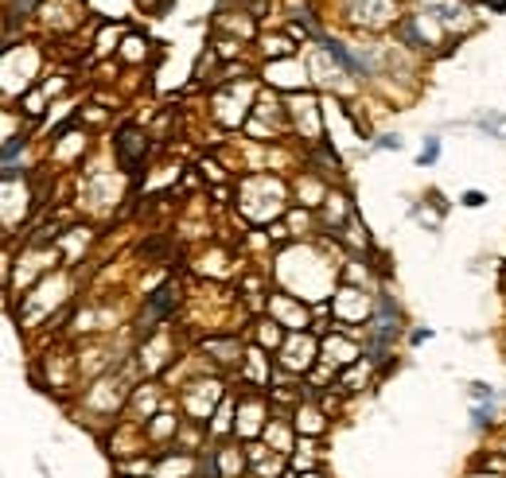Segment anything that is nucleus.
I'll list each match as a JSON object with an SVG mask.
<instances>
[{
  "mask_svg": "<svg viewBox=\"0 0 506 478\" xmlns=\"http://www.w3.org/2000/svg\"><path fill=\"white\" fill-rule=\"evenodd\" d=\"M436 160V140H428V148L421 152V163H433Z\"/></svg>",
  "mask_w": 506,
  "mask_h": 478,
  "instance_id": "f257e3e1",
  "label": "nucleus"
},
{
  "mask_svg": "<svg viewBox=\"0 0 506 478\" xmlns=\"http://www.w3.org/2000/svg\"><path fill=\"white\" fill-rule=\"evenodd\" d=\"M463 202H468V206H483V195H479V191H468V195H463Z\"/></svg>",
  "mask_w": 506,
  "mask_h": 478,
  "instance_id": "f03ea898",
  "label": "nucleus"
}]
</instances>
